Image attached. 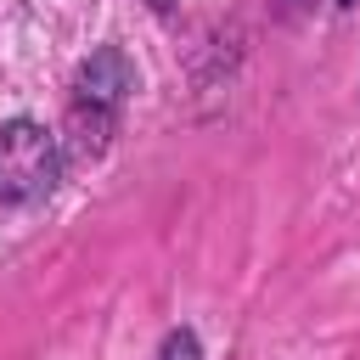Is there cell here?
Returning <instances> with one entry per match:
<instances>
[{
    "label": "cell",
    "instance_id": "cell-1",
    "mask_svg": "<svg viewBox=\"0 0 360 360\" xmlns=\"http://www.w3.org/2000/svg\"><path fill=\"white\" fill-rule=\"evenodd\" d=\"M62 174V141L34 118L0 124V202H39Z\"/></svg>",
    "mask_w": 360,
    "mask_h": 360
},
{
    "label": "cell",
    "instance_id": "cell-2",
    "mask_svg": "<svg viewBox=\"0 0 360 360\" xmlns=\"http://www.w3.org/2000/svg\"><path fill=\"white\" fill-rule=\"evenodd\" d=\"M129 84H135V73H129L124 51H118V45H101V51L79 68L73 101H90V107H112V112H118V101L129 96Z\"/></svg>",
    "mask_w": 360,
    "mask_h": 360
},
{
    "label": "cell",
    "instance_id": "cell-4",
    "mask_svg": "<svg viewBox=\"0 0 360 360\" xmlns=\"http://www.w3.org/2000/svg\"><path fill=\"white\" fill-rule=\"evenodd\" d=\"M158 360H202V349H197V332H169L163 338V349H158Z\"/></svg>",
    "mask_w": 360,
    "mask_h": 360
},
{
    "label": "cell",
    "instance_id": "cell-5",
    "mask_svg": "<svg viewBox=\"0 0 360 360\" xmlns=\"http://www.w3.org/2000/svg\"><path fill=\"white\" fill-rule=\"evenodd\" d=\"M146 6H152V11H169V6H174V0H146Z\"/></svg>",
    "mask_w": 360,
    "mask_h": 360
},
{
    "label": "cell",
    "instance_id": "cell-3",
    "mask_svg": "<svg viewBox=\"0 0 360 360\" xmlns=\"http://www.w3.org/2000/svg\"><path fill=\"white\" fill-rule=\"evenodd\" d=\"M112 124H118V112L112 107H90V101H73V112H68V158L73 163H90V158H101L107 152V135H112Z\"/></svg>",
    "mask_w": 360,
    "mask_h": 360
},
{
    "label": "cell",
    "instance_id": "cell-6",
    "mask_svg": "<svg viewBox=\"0 0 360 360\" xmlns=\"http://www.w3.org/2000/svg\"><path fill=\"white\" fill-rule=\"evenodd\" d=\"M338 6H354V0H338Z\"/></svg>",
    "mask_w": 360,
    "mask_h": 360
}]
</instances>
